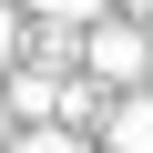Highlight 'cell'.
Wrapping results in <instances>:
<instances>
[{
	"label": "cell",
	"mask_w": 153,
	"mask_h": 153,
	"mask_svg": "<svg viewBox=\"0 0 153 153\" xmlns=\"http://www.w3.org/2000/svg\"><path fill=\"white\" fill-rule=\"evenodd\" d=\"M102 143H112V153H153V92H123L112 123H102Z\"/></svg>",
	"instance_id": "3"
},
{
	"label": "cell",
	"mask_w": 153,
	"mask_h": 153,
	"mask_svg": "<svg viewBox=\"0 0 153 153\" xmlns=\"http://www.w3.org/2000/svg\"><path fill=\"white\" fill-rule=\"evenodd\" d=\"M82 71H92V82H143V71H153L143 21H92L82 31Z\"/></svg>",
	"instance_id": "1"
},
{
	"label": "cell",
	"mask_w": 153,
	"mask_h": 153,
	"mask_svg": "<svg viewBox=\"0 0 153 153\" xmlns=\"http://www.w3.org/2000/svg\"><path fill=\"white\" fill-rule=\"evenodd\" d=\"M10 153H82V133H71V123H31Z\"/></svg>",
	"instance_id": "5"
},
{
	"label": "cell",
	"mask_w": 153,
	"mask_h": 153,
	"mask_svg": "<svg viewBox=\"0 0 153 153\" xmlns=\"http://www.w3.org/2000/svg\"><path fill=\"white\" fill-rule=\"evenodd\" d=\"M10 112L21 123H61V71L41 61V71H10Z\"/></svg>",
	"instance_id": "2"
},
{
	"label": "cell",
	"mask_w": 153,
	"mask_h": 153,
	"mask_svg": "<svg viewBox=\"0 0 153 153\" xmlns=\"http://www.w3.org/2000/svg\"><path fill=\"white\" fill-rule=\"evenodd\" d=\"M0 133H10V92H0Z\"/></svg>",
	"instance_id": "8"
},
{
	"label": "cell",
	"mask_w": 153,
	"mask_h": 153,
	"mask_svg": "<svg viewBox=\"0 0 153 153\" xmlns=\"http://www.w3.org/2000/svg\"><path fill=\"white\" fill-rule=\"evenodd\" d=\"M133 10H143V21H153V0H133Z\"/></svg>",
	"instance_id": "9"
},
{
	"label": "cell",
	"mask_w": 153,
	"mask_h": 153,
	"mask_svg": "<svg viewBox=\"0 0 153 153\" xmlns=\"http://www.w3.org/2000/svg\"><path fill=\"white\" fill-rule=\"evenodd\" d=\"M10 51H21V21H10V0H0V71H10Z\"/></svg>",
	"instance_id": "7"
},
{
	"label": "cell",
	"mask_w": 153,
	"mask_h": 153,
	"mask_svg": "<svg viewBox=\"0 0 153 153\" xmlns=\"http://www.w3.org/2000/svg\"><path fill=\"white\" fill-rule=\"evenodd\" d=\"M21 10H31V21H82V31H92V21H102V0H21Z\"/></svg>",
	"instance_id": "6"
},
{
	"label": "cell",
	"mask_w": 153,
	"mask_h": 153,
	"mask_svg": "<svg viewBox=\"0 0 153 153\" xmlns=\"http://www.w3.org/2000/svg\"><path fill=\"white\" fill-rule=\"evenodd\" d=\"M61 123H71V133H82V123H112V102L92 92V71H82V82H61Z\"/></svg>",
	"instance_id": "4"
}]
</instances>
